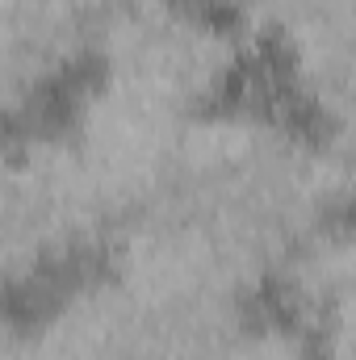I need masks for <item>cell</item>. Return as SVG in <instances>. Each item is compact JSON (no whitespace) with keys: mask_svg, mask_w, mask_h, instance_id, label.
Here are the masks:
<instances>
[{"mask_svg":"<svg viewBox=\"0 0 356 360\" xmlns=\"http://www.w3.org/2000/svg\"><path fill=\"white\" fill-rule=\"evenodd\" d=\"M117 222L68 134H25L4 151V272L8 285L72 260Z\"/></svg>","mask_w":356,"mask_h":360,"instance_id":"obj_1","label":"cell"},{"mask_svg":"<svg viewBox=\"0 0 356 360\" xmlns=\"http://www.w3.org/2000/svg\"><path fill=\"white\" fill-rule=\"evenodd\" d=\"M96 72L184 113H201L239 72V51L231 30L210 13L180 0H134L105 21L96 38Z\"/></svg>","mask_w":356,"mask_h":360,"instance_id":"obj_2","label":"cell"},{"mask_svg":"<svg viewBox=\"0 0 356 360\" xmlns=\"http://www.w3.org/2000/svg\"><path fill=\"white\" fill-rule=\"evenodd\" d=\"M193 360H314V352L306 348L302 331H293L285 323L243 319L239 327H231L227 335L205 344Z\"/></svg>","mask_w":356,"mask_h":360,"instance_id":"obj_3","label":"cell"}]
</instances>
